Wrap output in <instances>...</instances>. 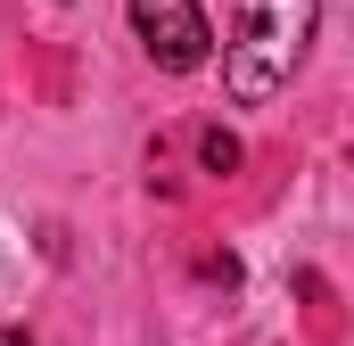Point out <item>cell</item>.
<instances>
[{
    "label": "cell",
    "mask_w": 354,
    "mask_h": 346,
    "mask_svg": "<svg viewBox=\"0 0 354 346\" xmlns=\"http://www.w3.org/2000/svg\"><path fill=\"white\" fill-rule=\"evenodd\" d=\"M313 25H322V0H239L223 42V91L239 107H264L272 91H288V75L313 50Z\"/></svg>",
    "instance_id": "1"
},
{
    "label": "cell",
    "mask_w": 354,
    "mask_h": 346,
    "mask_svg": "<svg viewBox=\"0 0 354 346\" xmlns=\"http://www.w3.org/2000/svg\"><path fill=\"white\" fill-rule=\"evenodd\" d=\"M124 8H132L140 50H149L165 75H198V66H206L214 25H206V8H198V0H124Z\"/></svg>",
    "instance_id": "2"
},
{
    "label": "cell",
    "mask_w": 354,
    "mask_h": 346,
    "mask_svg": "<svg viewBox=\"0 0 354 346\" xmlns=\"http://www.w3.org/2000/svg\"><path fill=\"white\" fill-rule=\"evenodd\" d=\"M198 157H206V173H239V140L214 124V132H198Z\"/></svg>",
    "instance_id": "3"
},
{
    "label": "cell",
    "mask_w": 354,
    "mask_h": 346,
    "mask_svg": "<svg viewBox=\"0 0 354 346\" xmlns=\"http://www.w3.org/2000/svg\"><path fill=\"white\" fill-rule=\"evenodd\" d=\"M0 346H33V338H25V330H0Z\"/></svg>",
    "instance_id": "4"
}]
</instances>
